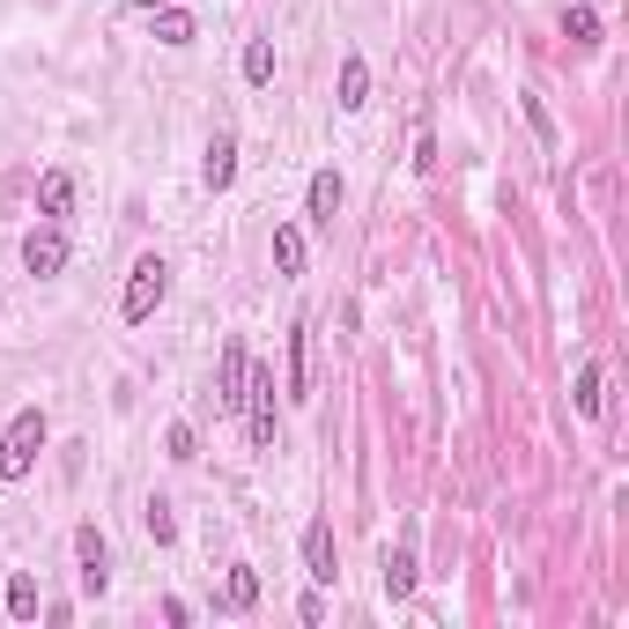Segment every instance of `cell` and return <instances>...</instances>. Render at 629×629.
I'll return each instance as SVG.
<instances>
[{"label":"cell","mask_w":629,"mask_h":629,"mask_svg":"<svg viewBox=\"0 0 629 629\" xmlns=\"http://www.w3.org/2000/svg\"><path fill=\"white\" fill-rule=\"evenodd\" d=\"M38 452H45V408H23L0 430V482H30Z\"/></svg>","instance_id":"6da1fadb"},{"label":"cell","mask_w":629,"mask_h":629,"mask_svg":"<svg viewBox=\"0 0 629 629\" xmlns=\"http://www.w3.org/2000/svg\"><path fill=\"white\" fill-rule=\"evenodd\" d=\"M164 296H170V266L156 260V252H141V260H134V274H126L119 318H126V326H141V318L156 312V304H164Z\"/></svg>","instance_id":"7a4b0ae2"},{"label":"cell","mask_w":629,"mask_h":629,"mask_svg":"<svg viewBox=\"0 0 629 629\" xmlns=\"http://www.w3.org/2000/svg\"><path fill=\"white\" fill-rule=\"evenodd\" d=\"M60 266H67V230H60V222H38V230L23 238V274L52 282Z\"/></svg>","instance_id":"3957f363"},{"label":"cell","mask_w":629,"mask_h":629,"mask_svg":"<svg viewBox=\"0 0 629 629\" xmlns=\"http://www.w3.org/2000/svg\"><path fill=\"white\" fill-rule=\"evenodd\" d=\"M244 415H252V444L274 452V370H244Z\"/></svg>","instance_id":"277c9868"},{"label":"cell","mask_w":629,"mask_h":629,"mask_svg":"<svg viewBox=\"0 0 629 629\" xmlns=\"http://www.w3.org/2000/svg\"><path fill=\"white\" fill-rule=\"evenodd\" d=\"M74 556H82V593H104V585H112V548H104L97 526L74 533Z\"/></svg>","instance_id":"5b68a950"},{"label":"cell","mask_w":629,"mask_h":629,"mask_svg":"<svg viewBox=\"0 0 629 629\" xmlns=\"http://www.w3.org/2000/svg\"><path fill=\"white\" fill-rule=\"evenodd\" d=\"M290 400H312V326H304V318H296L290 326Z\"/></svg>","instance_id":"8992f818"},{"label":"cell","mask_w":629,"mask_h":629,"mask_svg":"<svg viewBox=\"0 0 629 629\" xmlns=\"http://www.w3.org/2000/svg\"><path fill=\"white\" fill-rule=\"evenodd\" d=\"M244 340H222V378H216V400L222 408H244Z\"/></svg>","instance_id":"52a82bcc"},{"label":"cell","mask_w":629,"mask_h":629,"mask_svg":"<svg viewBox=\"0 0 629 629\" xmlns=\"http://www.w3.org/2000/svg\"><path fill=\"white\" fill-rule=\"evenodd\" d=\"M200 178H208V193H230V178H238V141H230V134H216V141H208Z\"/></svg>","instance_id":"ba28073f"},{"label":"cell","mask_w":629,"mask_h":629,"mask_svg":"<svg viewBox=\"0 0 629 629\" xmlns=\"http://www.w3.org/2000/svg\"><path fill=\"white\" fill-rule=\"evenodd\" d=\"M304 570H312L318 585H334V526H326V518L304 526Z\"/></svg>","instance_id":"9c48e42d"},{"label":"cell","mask_w":629,"mask_h":629,"mask_svg":"<svg viewBox=\"0 0 629 629\" xmlns=\"http://www.w3.org/2000/svg\"><path fill=\"white\" fill-rule=\"evenodd\" d=\"M340 200H348V186H340V170H318V178H312V222H318V230H334Z\"/></svg>","instance_id":"30bf717a"},{"label":"cell","mask_w":629,"mask_h":629,"mask_svg":"<svg viewBox=\"0 0 629 629\" xmlns=\"http://www.w3.org/2000/svg\"><path fill=\"white\" fill-rule=\"evenodd\" d=\"M67 208H74V178H67V170H45V178H38V216L60 222Z\"/></svg>","instance_id":"8fae6325"},{"label":"cell","mask_w":629,"mask_h":629,"mask_svg":"<svg viewBox=\"0 0 629 629\" xmlns=\"http://www.w3.org/2000/svg\"><path fill=\"white\" fill-rule=\"evenodd\" d=\"M340 112H364V104H370V67H364V60H356V52H348V60H340Z\"/></svg>","instance_id":"7c38bea8"},{"label":"cell","mask_w":629,"mask_h":629,"mask_svg":"<svg viewBox=\"0 0 629 629\" xmlns=\"http://www.w3.org/2000/svg\"><path fill=\"white\" fill-rule=\"evenodd\" d=\"M222 607H230V615H244V607H260V570H252V563H238V570L222 578Z\"/></svg>","instance_id":"4fadbf2b"},{"label":"cell","mask_w":629,"mask_h":629,"mask_svg":"<svg viewBox=\"0 0 629 629\" xmlns=\"http://www.w3.org/2000/svg\"><path fill=\"white\" fill-rule=\"evenodd\" d=\"M141 526H148V541H156V548H170V541H178V518H170L164 496H148V504H141Z\"/></svg>","instance_id":"5bb4252c"},{"label":"cell","mask_w":629,"mask_h":629,"mask_svg":"<svg viewBox=\"0 0 629 629\" xmlns=\"http://www.w3.org/2000/svg\"><path fill=\"white\" fill-rule=\"evenodd\" d=\"M200 30H193V15H186V8H164V15H156V45H193Z\"/></svg>","instance_id":"9a60e30c"},{"label":"cell","mask_w":629,"mask_h":629,"mask_svg":"<svg viewBox=\"0 0 629 629\" xmlns=\"http://www.w3.org/2000/svg\"><path fill=\"white\" fill-rule=\"evenodd\" d=\"M408 593H415V556L408 548H392L386 556V600H408Z\"/></svg>","instance_id":"2e32d148"},{"label":"cell","mask_w":629,"mask_h":629,"mask_svg":"<svg viewBox=\"0 0 629 629\" xmlns=\"http://www.w3.org/2000/svg\"><path fill=\"white\" fill-rule=\"evenodd\" d=\"M274 266L282 274H304V230H290V222L274 230Z\"/></svg>","instance_id":"e0dca14e"},{"label":"cell","mask_w":629,"mask_h":629,"mask_svg":"<svg viewBox=\"0 0 629 629\" xmlns=\"http://www.w3.org/2000/svg\"><path fill=\"white\" fill-rule=\"evenodd\" d=\"M244 82H252V90H266V82H274V45H266V38H252V45H244Z\"/></svg>","instance_id":"ac0fdd59"},{"label":"cell","mask_w":629,"mask_h":629,"mask_svg":"<svg viewBox=\"0 0 629 629\" xmlns=\"http://www.w3.org/2000/svg\"><path fill=\"white\" fill-rule=\"evenodd\" d=\"M8 615H15V622H30V615H38V578H30V570H15V578H8Z\"/></svg>","instance_id":"d6986e66"},{"label":"cell","mask_w":629,"mask_h":629,"mask_svg":"<svg viewBox=\"0 0 629 629\" xmlns=\"http://www.w3.org/2000/svg\"><path fill=\"white\" fill-rule=\"evenodd\" d=\"M563 38L570 45H600V15L593 8H563Z\"/></svg>","instance_id":"ffe728a7"},{"label":"cell","mask_w":629,"mask_h":629,"mask_svg":"<svg viewBox=\"0 0 629 629\" xmlns=\"http://www.w3.org/2000/svg\"><path fill=\"white\" fill-rule=\"evenodd\" d=\"M607 408V378H600V364H585L578 370V415H600Z\"/></svg>","instance_id":"44dd1931"},{"label":"cell","mask_w":629,"mask_h":629,"mask_svg":"<svg viewBox=\"0 0 629 629\" xmlns=\"http://www.w3.org/2000/svg\"><path fill=\"white\" fill-rule=\"evenodd\" d=\"M164 452H170V460H200V437H193V422H170Z\"/></svg>","instance_id":"7402d4cb"},{"label":"cell","mask_w":629,"mask_h":629,"mask_svg":"<svg viewBox=\"0 0 629 629\" xmlns=\"http://www.w3.org/2000/svg\"><path fill=\"white\" fill-rule=\"evenodd\" d=\"M526 119H533V134H541V141H556V119L541 112V97H526Z\"/></svg>","instance_id":"603a6c76"},{"label":"cell","mask_w":629,"mask_h":629,"mask_svg":"<svg viewBox=\"0 0 629 629\" xmlns=\"http://www.w3.org/2000/svg\"><path fill=\"white\" fill-rule=\"evenodd\" d=\"M148 8H156V0H148Z\"/></svg>","instance_id":"cb8c5ba5"},{"label":"cell","mask_w":629,"mask_h":629,"mask_svg":"<svg viewBox=\"0 0 629 629\" xmlns=\"http://www.w3.org/2000/svg\"><path fill=\"white\" fill-rule=\"evenodd\" d=\"M0 312H8V304H0Z\"/></svg>","instance_id":"d4e9b609"}]
</instances>
